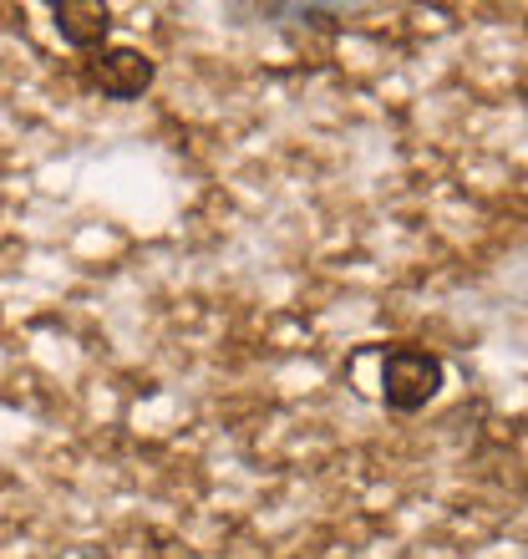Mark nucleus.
<instances>
[{"instance_id": "1", "label": "nucleus", "mask_w": 528, "mask_h": 559, "mask_svg": "<svg viewBox=\"0 0 528 559\" xmlns=\"http://www.w3.org/2000/svg\"><path fill=\"white\" fill-rule=\"evenodd\" d=\"M447 382V367H442L437 352L427 346H386L382 352V402L386 413H422L427 402L442 392Z\"/></svg>"}, {"instance_id": "2", "label": "nucleus", "mask_w": 528, "mask_h": 559, "mask_svg": "<svg viewBox=\"0 0 528 559\" xmlns=\"http://www.w3.org/2000/svg\"><path fill=\"white\" fill-rule=\"evenodd\" d=\"M153 76H158V61L147 57L143 46H103V51H92L82 57L76 67V82L107 103H132V97H143L153 87Z\"/></svg>"}, {"instance_id": "3", "label": "nucleus", "mask_w": 528, "mask_h": 559, "mask_svg": "<svg viewBox=\"0 0 528 559\" xmlns=\"http://www.w3.org/2000/svg\"><path fill=\"white\" fill-rule=\"evenodd\" d=\"M51 26L67 46L76 51H103L107 36H112V5L107 0H57L51 5Z\"/></svg>"}]
</instances>
